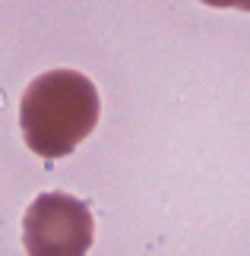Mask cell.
I'll list each match as a JSON object with an SVG mask.
<instances>
[{"mask_svg": "<svg viewBox=\"0 0 250 256\" xmlns=\"http://www.w3.org/2000/svg\"><path fill=\"white\" fill-rule=\"evenodd\" d=\"M95 218L70 193H38L23 215V244L29 256H89Z\"/></svg>", "mask_w": 250, "mask_h": 256, "instance_id": "obj_2", "label": "cell"}, {"mask_svg": "<svg viewBox=\"0 0 250 256\" xmlns=\"http://www.w3.org/2000/svg\"><path fill=\"white\" fill-rule=\"evenodd\" d=\"M206 6H215V10H241V13H250V0H199Z\"/></svg>", "mask_w": 250, "mask_h": 256, "instance_id": "obj_3", "label": "cell"}, {"mask_svg": "<svg viewBox=\"0 0 250 256\" xmlns=\"http://www.w3.org/2000/svg\"><path fill=\"white\" fill-rule=\"evenodd\" d=\"M102 102L89 76L76 70H48L35 76L19 102V130L38 158H64L98 126Z\"/></svg>", "mask_w": 250, "mask_h": 256, "instance_id": "obj_1", "label": "cell"}]
</instances>
